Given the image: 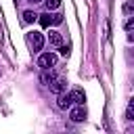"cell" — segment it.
I'll list each match as a JSON object with an SVG mask.
<instances>
[{
  "label": "cell",
  "mask_w": 134,
  "mask_h": 134,
  "mask_svg": "<svg viewBox=\"0 0 134 134\" xmlns=\"http://www.w3.org/2000/svg\"><path fill=\"white\" fill-rule=\"evenodd\" d=\"M48 88H50V92L61 94V92H65V88H67V80H65V77H57V75H54V77L50 80Z\"/></svg>",
  "instance_id": "cell-3"
},
{
  "label": "cell",
  "mask_w": 134,
  "mask_h": 134,
  "mask_svg": "<svg viewBox=\"0 0 134 134\" xmlns=\"http://www.w3.org/2000/svg\"><path fill=\"white\" fill-rule=\"evenodd\" d=\"M36 19H38V15H36L34 10H25V13H23V21H25V23H34Z\"/></svg>",
  "instance_id": "cell-10"
},
{
  "label": "cell",
  "mask_w": 134,
  "mask_h": 134,
  "mask_svg": "<svg viewBox=\"0 0 134 134\" xmlns=\"http://www.w3.org/2000/svg\"><path fill=\"white\" fill-rule=\"evenodd\" d=\"M57 107H59V109H69V107H73L71 96H69V94H65V92H61V94H59V98H57Z\"/></svg>",
  "instance_id": "cell-5"
},
{
  "label": "cell",
  "mask_w": 134,
  "mask_h": 134,
  "mask_svg": "<svg viewBox=\"0 0 134 134\" xmlns=\"http://www.w3.org/2000/svg\"><path fill=\"white\" fill-rule=\"evenodd\" d=\"M132 10H134L132 2H126V4H124V13H126V15H132Z\"/></svg>",
  "instance_id": "cell-13"
},
{
  "label": "cell",
  "mask_w": 134,
  "mask_h": 134,
  "mask_svg": "<svg viewBox=\"0 0 134 134\" xmlns=\"http://www.w3.org/2000/svg\"><path fill=\"white\" fill-rule=\"evenodd\" d=\"M52 77H54V71H52V67H50V69H44V73L40 75V80H42V84H46V86L50 84V80H52Z\"/></svg>",
  "instance_id": "cell-9"
},
{
  "label": "cell",
  "mask_w": 134,
  "mask_h": 134,
  "mask_svg": "<svg viewBox=\"0 0 134 134\" xmlns=\"http://www.w3.org/2000/svg\"><path fill=\"white\" fill-rule=\"evenodd\" d=\"M38 17H40V25H42V27H50V25H52V15H50V10L44 13V15H38Z\"/></svg>",
  "instance_id": "cell-8"
},
{
  "label": "cell",
  "mask_w": 134,
  "mask_h": 134,
  "mask_svg": "<svg viewBox=\"0 0 134 134\" xmlns=\"http://www.w3.org/2000/svg\"><path fill=\"white\" fill-rule=\"evenodd\" d=\"M57 65V54L54 52H44V54H40V59H38V67H42V69H50V67H54Z\"/></svg>",
  "instance_id": "cell-1"
},
{
  "label": "cell",
  "mask_w": 134,
  "mask_h": 134,
  "mask_svg": "<svg viewBox=\"0 0 134 134\" xmlns=\"http://www.w3.org/2000/svg\"><path fill=\"white\" fill-rule=\"evenodd\" d=\"M59 23H63V15H61V13L52 15V25H59Z\"/></svg>",
  "instance_id": "cell-12"
},
{
  "label": "cell",
  "mask_w": 134,
  "mask_h": 134,
  "mask_svg": "<svg viewBox=\"0 0 134 134\" xmlns=\"http://www.w3.org/2000/svg\"><path fill=\"white\" fill-rule=\"evenodd\" d=\"M69 109H71V107H69ZM69 117H71V121H84V117H86V109H84V105L73 107L71 113H69Z\"/></svg>",
  "instance_id": "cell-4"
},
{
  "label": "cell",
  "mask_w": 134,
  "mask_h": 134,
  "mask_svg": "<svg viewBox=\"0 0 134 134\" xmlns=\"http://www.w3.org/2000/svg\"><path fill=\"white\" fill-rule=\"evenodd\" d=\"M44 2H46V8L48 10H54V8L61 6V0H44Z\"/></svg>",
  "instance_id": "cell-11"
},
{
  "label": "cell",
  "mask_w": 134,
  "mask_h": 134,
  "mask_svg": "<svg viewBox=\"0 0 134 134\" xmlns=\"http://www.w3.org/2000/svg\"><path fill=\"white\" fill-rule=\"evenodd\" d=\"M59 50H61V54H63V57H67V54H69V46H63V44H61V46H59Z\"/></svg>",
  "instance_id": "cell-15"
},
{
  "label": "cell",
  "mask_w": 134,
  "mask_h": 134,
  "mask_svg": "<svg viewBox=\"0 0 134 134\" xmlns=\"http://www.w3.org/2000/svg\"><path fill=\"white\" fill-rule=\"evenodd\" d=\"M27 2H31V4H38V2H42V0H27Z\"/></svg>",
  "instance_id": "cell-16"
},
{
  "label": "cell",
  "mask_w": 134,
  "mask_h": 134,
  "mask_svg": "<svg viewBox=\"0 0 134 134\" xmlns=\"http://www.w3.org/2000/svg\"><path fill=\"white\" fill-rule=\"evenodd\" d=\"M124 27H126V31H130V29H132V27H134V19H132V17H130V19H128V21H126V25H124Z\"/></svg>",
  "instance_id": "cell-14"
},
{
  "label": "cell",
  "mask_w": 134,
  "mask_h": 134,
  "mask_svg": "<svg viewBox=\"0 0 134 134\" xmlns=\"http://www.w3.org/2000/svg\"><path fill=\"white\" fill-rule=\"evenodd\" d=\"M27 42H29V46H31L34 50H42V46H44V36H42L40 31H31V34H27Z\"/></svg>",
  "instance_id": "cell-2"
},
{
  "label": "cell",
  "mask_w": 134,
  "mask_h": 134,
  "mask_svg": "<svg viewBox=\"0 0 134 134\" xmlns=\"http://www.w3.org/2000/svg\"><path fill=\"white\" fill-rule=\"evenodd\" d=\"M69 96H71V100H73V105H84V92L80 90V88H75V90H71L69 92Z\"/></svg>",
  "instance_id": "cell-6"
},
{
  "label": "cell",
  "mask_w": 134,
  "mask_h": 134,
  "mask_svg": "<svg viewBox=\"0 0 134 134\" xmlns=\"http://www.w3.org/2000/svg\"><path fill=\"white\" fill-rule=\"evenodd\" d=\"M48 42H50L52 46H61V44H63V38H61L59 31H50V34H48Z\"/></svg>",
  "instance_id": "cell-7"
}]
</instances>
